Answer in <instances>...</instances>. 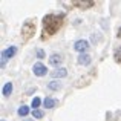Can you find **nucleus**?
<instances>
[{
    "instance_id": "obj_15",
    "label": "nucleus",
    "mask_w": 121,
    "mask_h": 121,
    "mask_svg": "<svg viewBox=\"0 0 121 121\" xmlns=\"http://www.w3.org/2000/svg\"><path fill=\"white\" fill-rule=\"evenodd\" d=\"M113 55H115V60L118 63H121V48H117L115 49V54H113Z\"/></svg>"
},
{
    "instance_id": "obj_2",
    "label": "nucleus",
    "mask_w": 121,
    "mask_h": 121,
    "mask_svg": "<svg viewBox=\"0 0 121 121\" xmlns=\"http://www.w3.org/2000/svg\"><path fill=\"white\" fill-rule=\"evenodd\" d=\"M34 32H35V25H34L32 22H25L23 26H22V34H23V39L28 40Z\"/></svg>"
},
{
    "instance_id": "obj_5",
    "label": "nucleus",
    "mask_w": 121,
    "mask_h": 121,
    "mask_svg": "<svg viewBox=\"0 0 121 121\" xmlns=\"http://www.w3.org/2000/svg\"><path fill=\"white\" fill-rule=\"evenodd\" d=\"M87 48H89V43H87V40H78V41H75V44H74V49L75 51H78V52H84V51H87Z\"/></svg>"
},
{
    "instance_id": "obj_12",
    "label": "nucleus",
    "mask_w": 121,
    "mask_h": 121,
    "mask_svg": "<svg viewBox=\"0 0 121 121\" xmlns=\"http://www.w3.org/2000/svg\"><path fill=\"white\" fill-rule=\"evenodd\" d=\"M48 87H49L51 91H58V89L61 87V83H60V81H55V80H54V81H51L49 84H48Z\"/></svg>"
},
{
    "instance_id": "obj_14",
    "label": "nucleus",
    "mask_w": 121,
    "mask_h": 121,
    "mask_svg": "<svg viewBox=\"0 0 121 121\" xmlns=\"http://www.w3.org/2000/svg\"><path fill=\"white\" fill-rule=\"evenodd\" d=\"M40 103H41V101H40V98H34V100H32V103H31V107H34V110H37V107H39L40 106Z\"/></svg>"
},
{
    "instance_id": "obj_1",
    "label": "nucleus",
    "mask_w": 121,
    "mask_h": 121,
    "mask_svg": "<svg viewBox=\"0 0 121 121\" xmlns=\"http://www.w3.org/2000/svg\"><path fill=\"white\" fill-rule=\"evenodd\" d=\"M65 15L63 14H48L43 18V34L46 35H54L57 31L61 28Z\"/></svg>"
},
{
    "instance_id": "obj_6",
    "label": "nucleus",
    "mask_w": 121,
    "mask_h": 121,
    "mask_svg": "<svg viewBox=\"0 0 121 121\" xmlns=\"http://www.w3.org/2000/svg\"><path fill=\"white\" fill-rule=\"evenodd\" d=\"M34 74L37 75V77H43V75H46V66L44 65H41V63H35V65H34Z\"/></svg>"
},
{
    "instance_id": "obj_7",
    "label": "nucleus",
    "mask_w": 121,
    "mask_h": 121,
    "mask_svg": "<svg viewBox=\"0 0 121 121\" xmlns=\"http://www.w3.org/2000/svg\"><path fill=\"white\" fill-rule=\"evenodd\" d=\"M68 75V71H66L65 68H57L55 71H52V77L54 78H63Z\"/></svg>"
},
{
    "instance_id": "obj_3",
    "label": "nucleus",
    "mask_w": 121,
    "mask_h": 121,
    "mask_svg": "<svg viewBox=\"0 0 121 121\" xmlns=\"http://www.w3.org/2000/svg\"><path fill=\"white\" fill-rule=\"evenodd\" d=\"M15 52H17V48H15V46H11V48H8V49L3 51V52H2V66H5L6 60L11 58V57H14Z\"/></svg>"
},
{
    "instance_id": "obj_11",
    "label": "nucleus",
    "mask_w": 121,
    "mask_h": 121,
    "mask_svg": "<svg viewBox=\"0 0 121 121\" xmlns=\"http://www.w3.org/2000/svg\"><path fill=\"white\" fill-rule=\"evenodd\" d=\"M2 94H3V97H9V95L12 94V83H6V84L3 86Z\"/></svg>"
},
{
    "instance_id": "obj_9",
    "label": "nucleus",
    "mask_w": 121,
    "mask_h": 121,
    "mask_svg": "<svg viewBox=\"0 0 121 121\" xmlns=\"http://www.w3.org/2000/svg\"><path fill=\"white\" fill-rule=\"evenodd\" d=\"M91 61H92V58H91V55H87V54H81V55L78 57V63H80V65L87 66V65H91Z\"/></svg>"
},
{
    "instance_id": "obj_8",
    "label": "nucleus",
    "mask_w": 121,
    "mask_h": 121,
    "mask_svg": "<svg viewBox=\"0 0 121 121\" xmlns=\"http://www.w3.org/2000/svg\"><path fill=\"white\" fill-rule=\"evenodd\" d=\"M57 103H58L57 100L49 98V97H46V98H44V101H43V104H44V107H46V109H52V107H55Z\"/></svg>"
},
{
    "instance_id": "obj_17",
    "label": "nucleus",
    "mask_w": 121,
    "mask_h": 121,
    "mask_svg": "<svg viewBox=\"0 0 121 121\" xmlns=\"http://www.w3.org/2000/svg\"><path fill=\"white\" fill-rule=\"evenodd\" d=\"M37 57H39V58H43V57H44V52L41 49H39V51H37Z\"/></svg>"
},
{
    "instance_id": "obj_13",
    "label": "nucleus",
    "mask_w": 121,
    "mask_h": 121,
    "mask_svg": "<svg viewBox=\"0 0 121 121\" xmlns=\"http://www.w3.org/2000/svg\"><path fill=\"white\" fill-rule=\"evenodd\" d=\"M28 113H29V107L28 106H22L20 109H18V115L20 117H26Z\"/></svg>"
},
{
    "instance_id": "obj_10",
    "label": "nucleus",
    "mask_w": 121,
    "mask_h": 121,
    "mask_svg": "<svg viewBox=\"0 0 121 121\" xmlns=\"http://www.w3.org/2000/svg\"><path fill=\"white\" fill-rule=\"evenodd\" d=\"M61 61H63V58L58 55V54H52V55H51V58H49V63L52 66H58Z\"/></svg>"
},
{
    "instance_id": "obj_16",
    "label": "nucleus",
    "mask_w": 121,
    "mask_h": 121,
    "mask_svg": "<svg viewBox=\"0 0 121 121\" xmlns=\"http://www.w3.org/2000/svg\"><path fill=\"white\" fill-rule=\"evenodd\" d=\"M32 115H34V118H41L43 117V110H40V109L32 110Z\"/></svg>"
},
{
    "instance_id": "obj_4",
    "label": "nucleus",
    "mask_w": 121,
    "mask_h": 121,
    "mask_svg": "<svg viewBox=\"0 0 121 121\" xmlns=\"http://www.w3.org/2000/svg\"><path fill=\"white\" fill-rule=\"evenodd\" d=\"M71 5H72V6H78V8H81V9H87V8H92V6L95 5V2H92V0H86V2H78V0H72Z\"/></svg>"
}]
</instances>
